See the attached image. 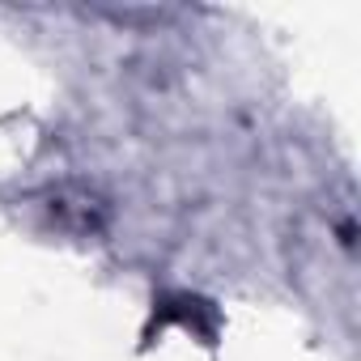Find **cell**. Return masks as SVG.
Returning <instances> with one entry per match:
<instances>
[{"label":"cell","mask_w":361,"mask_h":361,"mask_svg":"<svg viewBox=\"0 0 361 361\" xmlns=\"http://www.w3.org/2000/svg\"><path fill=\"white\" fill-rule=\"evenodd\" d=\"M153 327H183V331L200 336L204 344H213L217 310H213V302H204L196 293H166L153 302Z\"/></svg>","instance_id":"obj_1"}]
</instances>
